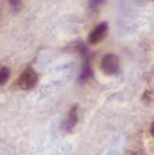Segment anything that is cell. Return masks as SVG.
<instances>
[{"label":"cell","mask_w":154,"mask_h":155,"mask_svg":"<svg viewBox=\"0 0 154 155\" xmlns=\"http://www.w3.org/2000/svg\"><path fill=\"white\" fill-rule=\"evenodd\" d=\"M106 33H108V23L103 22L99 26H97L92 31V33L88 35V43L91 45H95V44L100 43L104 38L106 37Z\"/></svg>","instance_id":"obj_3"},{"label":"cell","mask_w":154,"mask_h":155,"mask_svg":"<svg viewBox=\"0 0 154 155\" xmlns=\"http://www.w3.org/2000/svg\"><path fill=\"white\" fill-rule=\"evenodd\" d=\"M37 82H38V74L32 67H27L17 80L18 87L23 91H28V89L34 88Z\"/></svg>","instance_id":"obj_2"},{"label":"cell","mask_w":154,"mask_h":155,"mask_svg":"<svg viewBox=\"0 0 154 155\" xmlns=\"http://www.w3.org/2000/svg\"><path fill=\"white\" fill-rule=\"evenodd\" d=\"M10 74H11V71L9 67L4 66L0 68V86H4L8 83L9 78H10Z\"/></svg>","instance_id":"obj_6"},{"label":"cell","mask_w":154,"mask_h":155,"mask_svg":"<svg viewBox=\"0 0 154 155\" xmlns=\"http://www.w3.org/2000/svg\"><path fill=\"white\" fill-rule=\"evenodd\" d=\"M10 5H11L15 10H18L20 6H21V0H10Z\"/></svg>","instance_id":"obj_7"},{"label":"cell","mask_w":154,"mask_h":155,"mask_svg":"<svg viewBox=\"0 0 154 155\" xmlns=\"http://www.w3.org/2000/svg\"><path fill=\"white\" fill-rule=\"evenodd\" d=\"M92 76V67L89 64H85L83 67H82V71H81V74H80V82L81 83H85L86 81H88Z\"/></svg>","instance_id":"obj_5"},{"label":"cell","mask_w":154,"mask_h":155,"mask_svg":"<svg viewBox=\"0 0 154 155\" xmlns=\"http://www.w3.org/2000/svg\"><path fill=\"white\" fill-rule=\"evenodd\" d=\"M77 122H79V109H77V106H73L69 111V115H67V119L64 124V127L66 131H72V128L77 125Z\"/></svg>","instance_id":"obj_4"},{"label":"cell","mask_w":154,"mask_h":155,"mask_svg":"<svg viewBox=\"0 0 154 155\" xmlns=\"http://www.w3.org/2000/svg\"><path fill=\"white\" fill-rule=\"evenodd\" d=\"M120 68V60L115 54H106L103 56L100 62V70L106 76H112L118 73Z\"/></svg>","instance_id":"obj_1"},{"label":"cell","mask_w":154,"mask_h":155,"mask_svg":"<svg viewBox=\"0 0 154 155\" xmlns=\"http://www.w3.org/2000/svg\"><path fill=\"white\" fill-rule=\"evenodd\" d=\"M102 2H103V0H93V2H92V5L95 6V5H98L99 3H102Z\"/></svg>","instance_id":"obj_8"}]
</instances>
